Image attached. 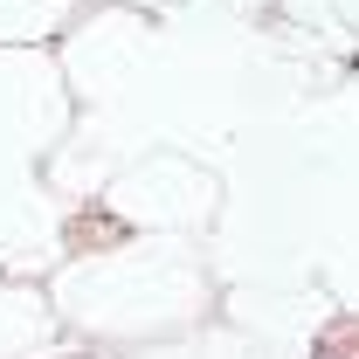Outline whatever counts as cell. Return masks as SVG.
<instances>
[{
    "mask_svg": "<svg viewBox=\"0 0 359 359\" xmlns=\"http://www.w3.org/2000/svg\"><path fill=\"white\" fill-rule=\"evenodd\" d=\"M55 62L69 76V97H83V104H125L152 76V62H159V28H152V14H138L132 0H118V7L76 14L62 48H55Z\"/></svg>",
    "mask_w": 359,
    "mask_h": 359,
    "instance_id": "3",
    "label": "cell"
},
{
    "mask_svg": "<svg viewBox=\"0 0 359 359\" xmlns=\"http://www.w3.org/2000/svg\"><path fill=\"white\" fill-rule=\"evenodd\" d=\"M104 215H118L138 235H201L222 215V180L180 145H145L104 180Z\"/></svg>",
    "mask_w": 359,
    "mask_h": 359,
    "instance_id": "2",
    "label": "cell"
},
{
    "mask_svg": "<svg viewBox=\"0 0 359 359\" xmlns=\"http://www.w3.org/2000/svg\"><path fill=\"white\" fill-rule=\"evenodd\" d=\"M125 359H276V346L256 339V332H242V325H187L173 339L132 346Z\"/></svg>",
    "mask_w": 359,
    "mask_h": 359,
    "instance_id": "7",
    "label": "cell"
},
{
    "mask_svg": "<svg viewBox=\"0 0 359 359\" xmlns=\"http://www.w3.org/2000/svg\"><path fill=\"white\" fill-rule=\"evenodd\" d=\"M76 14L83 0H0V48H48Z\"/></svg>",
    "mask_w": 359,
    "mask_h": 359,
    "instance_id": "8",
    "label": "cell"
},
{
    "mask_svg": "<svg viewBox=\"0 0 359 359\" xmlns=\"http://www.w3.org/2000/svg\"><path fill=\"white\" fill-rule=\"evenodd\" d=\"M62 194L42 166H0V269L62 263Z\"/></svg>",
    "mask_w": 359,
    "mask_h": 359,
    "instance_id": "5",
    "label": "cell"
},
{
    "mask_svg": "<svg viewBox=\"0 0 359 359\" xmlns=\"http://www.w3.org/2000/svg\"><path fill=\"white\" fill-rule=\"evenodd\" d=\"M132 7H138V0H132Z\"/></svg>",
    "mask_w": 359,
    "mask_h": 359,
    "instance_id": "11",
    "label": "cell"
},
{
    "mask_svg": "<svg viewBox=\"0 0 359 359\" xmlns=\"http://www.w3.org/2000/svg\"><path fill=\"white\" fill-rule=\"evenodd\" d=\"M325 283H332V304H339V311H353V318H359V249H353V256H339V263H332V276H325Z\"/></svg>",
    "mask_w": 359,
    "mask_h": 359,
    "instance_id": "9",
    "label": "cell"
},
{
    "mask_svg": "<svg viewBox=\"0 0 359 359\" xmlns=\"http://www.w3.org/2000/svg\"><path fill=\"white\" fill-rule=\"evenodd\" d=\"M48 297L69 332L104 346H152L187 325H208L215 311L208 263L187 235H132V242L76 249L55 263Z\"/></svg>",
    "mask_w": 359,
    "mask_h": 359,
    "instance_id": "1",
    "label": "cell"
},
{
    "mask_svg": "<svg viewBox=\"0 0 359 359\" xmlns=\"http://www.w3.org/2000/svg\"><path fill=\"white\" fill-rule=\"evenodd\" d=\"M159 14H256L263 0H145Z\"/></svg>",
    "mask_w": 359,
    "mask_h": 359,
    "instance_id": "10",
    "label": "cell"
},
{
    "mask_svg": "<svg viewBox=\"0 0 359 359\" xmlns=\"http://www.w3.org/2000/svg\"><path fill=\"white\" fill-rule=\"evenodd\" d=\"M62 311L48 297V283L7 276L0 283V359H55L62 353Z\"/></svg>",
    "mask_w": 359,
    "mask_h": 359,
    "instance_id": "6",
    "label": "cell"
},
{
    "mask_svg": "<svg viewBox=\"0 0 359 359\" xmlns=\"http://www.w3.org/2000/svg\"><path fill=\"white\" fill-rule=\"evenodd\" d=\"M76 125L69 76L48 48H0V166H42Z\"/></svg>",
    "mask_w": 359,
    "mask_h": 359,
    "instance_id": "4",
    "label": "cell"
}]
</instances>
